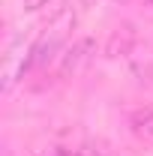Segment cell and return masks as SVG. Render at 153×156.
I'll list each match as a JSON object with an SVG mask.
<instances>
[{"mask_svg": "<svg viewBox=\"0 0 153 156\" xmlns=\"http://www.w3.org/2000/svg\"><path fill=\"white\" fill-rule=\"evenodd\" d=\"M93 54H96V39L93 36L75 39V42L60 54V78H75V75H81V72L93 63Z\"/></svg>", "mask_w": 153, "mask_h": 156, "instance_id": "1", "label": "cell"}, {"mask_svg": "<svg viewBox=\"0 0 153 156\" xmlns=\"http://www.w3.org/2000/svg\"><path fill=\"white\" fill-rule=\"evenodd\" d=\"M138 45V33H135L129 24L117 27L114 33L108 36V45H105V57H129Z\"/></svg>", "mask_w": 153, "mask_h": 156, "instance_id": "2", "label": "cell"}, {"mask_svg": "<svg viewBox=\"0 0 153 156\" xmlns=\"http://www.w3.org/2000/svg\"><path fill=\"white\" fill-rule=\"evenodd\" d=\"M132 126L138 135L144 138H153V108H147V111H138V114L132 117Z\"/></svg>", "mask_w": 153, "mask_h": 156, "instance_id": "3", "label": "cell"}, {"mask_svg": "<svg viewBox=\"0 0 153 156\" xmlns=\"http://www.w3.org/2000/svg\"><path fill=\"white\" fill-rule=\"evenodd\" d=\"M72 156H105L102 150H96V147H78Z\"/></svg>", "mask_w": 153, "mask_h": 156, "instance_id": "4", "label": "cell"}, {"mask_svg": "<svg viewBox=\"0 0 153 156\" xmlns=\"http://www.w3.org/2000/svg\"><path fill=\"white\" fill-rule=\"evenodd\" d=\"M45 3H48V0H24V9H30V12H33V9L45 6Z\"/></svg>", "mask_w": 153, "mask_h": 156, "instance_id": "5", "label": "cell"}, {"mask_svg": "<svg viewBox=\"0 0 153 156\" xmlns=\"http://www.w3.org/2000/svg\"><path fill=\"white\" fill-rule=\"evenodd\" d=\"M36 156H72V153H66V150L54 147V150H42V153H36Z\"/></svg>", "mask_w": 153, "mask_h": 156, "instance_id": "6", "label": "cell"}, {"mask_svg": "<svg viewBox=\"0 0 153 156\" xmlns=\"http://www.w3.org/2000/svg\"><path fill=\"white\" fill-rule=\"evenodd\" d=\"M147 6H150V9H153V0H147Z\"/></svg>", "mask_w": 153, "mask_h": 156, "instance_id": "7", "label": "cell"}, {"mask_svg": "<svg viewBox=\"0 0 153 156\" xmlns=\"http://www.w3.org/2000/svg\"><path fill=\"white\" fill-rule=\"evenodd\" d=\"M117 3H126V0H117Z\"/></svg>", "mask_w": 153, "mask_h": 156, "instance_id": "8", "label": "cell"}]
</instances>
